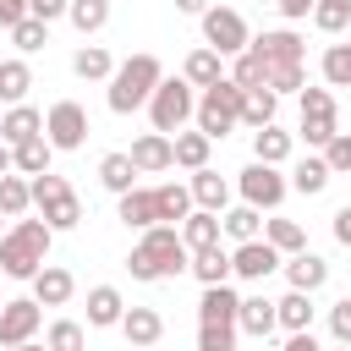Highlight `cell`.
<instances>
[{
    "instance_id": "50",
    "label": "cell",
    "mask_w": 351,
    "mask_h": 351,
    "mask_svg": "<svg viewBox=\"0 0 351 351\" xmlns=\"http://www.w3.org/2000/svg\"><path fill=\"white\" fill-rule=\"evenodd\" d=\"M302 115H335V93L329 88H302Z\"/></svg>"
},
{
    "instance_id": "19",
    "label": "cell",
    "mask_w": 351,
    "mask_h": 351,
    "mask_svg": "<svg viewBox=\"0 0 351 351\" xmlns=\"http://www.w3.org/2000/svg\"><path fill=\"white\" fill-rule=\"evenodd\" d=\"M121 225H126V230H154V225H159L154 186H132V192H121Z\"/></svg>"
},
{
    "instance_id": "40",
    "label": "cell",
    "mask_w": 351,
    "mask_h": 351,
    "mask_svg": "<svg viewBox=\"0 0 351 351\" xmlns=\"http://www.w3.org/2000/svg\"><path fill=\"white\" fill-rule=\"evenodd\" d=\"M230 82H236L241 93H252V88H269V66H263L252 49H241V55H236V66H230Z\"/></svg>"
},
{
    "instance_id": "51",
    "label": "cell",
    "mask_w": 351,
    "mask_h": 351,
    "mask_svg": "<svg viewBox=\"0 0 351 351\" xmlns=\"http://www.w3.org/2000/svg\"><path fill=\"white\" fill-rule=\"evenodd\" d=\"M66 5H71V0H27V16H38V22H55V16H66Z\"/></svg>"
},
{
    "instance_id": "14",
    "label": "cell",
    "mask_w": 351,
    "mask_h": 351,
    "mask_svg": "<svg viewBox=\"0 0 351 351\" xmlns=\"http://www.w3.org/2000/svg\"><path fill=\"white\" fill-rule=\"evenodd\" d=\"M186 192H192V208H208V214H225V203H230V181L219 176V170H192V181H186Z\"/></svg>"
},
{
    "instance_id": "34",
    "label": "cell",
    "mask_w": 351,
    "mask_h": 351,
    "mask_svg": "<svg viewBox=\"0 0 351 351\" xmlns=\"http://www.w3.org/2000/svg\"><path fill=\"white\" fill-rule=\"evenodd\" d=\"M263 241H269L280 258H291V252L307 247V230H302V219H263Z\"/></svg>"
},
{
    "instance_id": "60",
    "label": "cell",
    "mask_w": 351,
    "mask_h": 351,
    "mask_svg": "<svg viewBox=\"0 0 351 351\" xmlns=\"http://www.w3.org/2000/svg\"><path fill=\"white\" fill-rule=\"evenodd\" d=\"M340 351H351V346H340Z\"/></svg>"
},
{
    "instance_id": "59",
    "label": "cell",
    "mask_w": 351,
    "mask_h": 351,
    "mask_svg": "<svg viewBox=\"0 0 351 351\" xmlns=\"http://www.w3.org/2000/svg\"><path fill=\"white\" fill-rule=\"evenodd\" d=\"M340 5H351V0H340Z\"/></svg>"
},
{
    "instance_id": "43",
    "label": "cell",
    "mask_w": 351,
    "mask_h": 351,
    "mask_svg": "<svg viewBox=\"0 0 351 351\" xmlns=\"http://www.w3.org/2000/svg\"><path fill=\"white\" fill-rule=\"evenodd\" d=\"M11 44H16L22 55H33V49H44V44H49V22H38V16H22V22L11 27Z\"/></svg>"
},
{
    "instance_id": "8",
    "label": "cell",
    "mask_w": 351,
    "mask_h": 351,
    "mask_svg": "<svg viewBox=\"0 0 351 351\" xmlns=\"http://www.w3.org/2000/svg\"><path fill=\"white\" fill-rule=\"evenodd\" d=\"M88 110L77 104V99H60V104H49V115H44V137H49V148L55 154H71V148H82L88 143Z\"/></svg>"
},
{
    "instance_id": "3",
    "label": "cell",
    "mask_w": 351,
    "mask_h": 351,
    "mask_svg": "<svg viewBox=\"0 0 351 351\" xmlns=\"http://www.w3.org/2000/svg\"><path fill=\"white\" fill-rule=\"evenodd\" d=\"M165 82V66H159V55H132V60H121L115 66V77H110V110L115 115H132V110H148V99H154V88Z\"/></svg>"
},
{
    "instance_id": "54",
    "label": "cell",
    "mask_w": 351,
    "mask_h": 351,
    "mask_svg": "<svg viewBox=\"0 0 351 351\" xmlns=\"http://www.w3.org/2000/svg\"><path fill=\"white\" fill-rule=\"evenodd\" d=\"M335 241H340V247H351V203L335 214Z\"/></svg>"
},
{
    "instance_id": "57",
    "label": "cell",
    "mask_w": 351,
    "mask_h": 351,
    "mask_svg": "<svg viewBox=\"0 0 351 351\" xmlns=\"http://www.w3.org/2000/svg\"><path fill=\"white\" fill-rule=\"evenodd\" d=\"M0 176H11V148L0 143Z\"/></svg>"
},
{
    "instance_id": "20",
    "label": "cell",
    "mask_w": 351,
    "mask_h": 351,
    "mask_svg": "<svg viewBox=\"0 0 351 351\" xmlns=\"http://www.w3.org/2000/svg\"><path fill=\"white\" fill-rule=\"evenodd\" d=\"M181 247L186 252H203V247H219V214H208V208H192L181 225Z\"/></svg>"
},
{
    "instance_id": "18",
    "label": "cell",
    "mask_w": 351,
    "mask_h": 351,
    "mask_svg": "<svg viewBox=\"0 0 351 351\" xmlns=\"http://www.w3.org/2000/svg\"><path fill=\"white\" fill-rule=\"evenodd\" d=\"M27 137H44V115H38L33 104H11V110L0 115V143L16 148V143H27Z\"/></svg>"
},
{
    "instance_id": "39",
    "label": "cell",
    "mask_w": 351,
    "mask_h": 351,
    "mask_svg": "<svg viewBox=\"0 0 351 351\" xmlns=\"http://www.w3.org/2000/svg\"><path fill=\"white\" fill-rule=\"evenodd\" d=\"M66 16H71V27L88 38V33H99V27L110 22V0H71V5H66Z\"/></svg>"
},
{
    "instance_id": "31",
    "label": "cell",
    "mask_w": 351,
    "mask_h": 351,
    "mask_svg": "<svg viewBox=\"0 0 351 351\" xmlns=\"http://www.w3.org/2000/svg\"><path fill=\"white\" fill-rule=\"evenodd\" d=\"M170 154H176L181 170H203L208 154H214V143H208L203 132H176V137H170Z\"/></svg>"
},
{
    "instance_id": "33",
    "label": "cell",
    "mask_w": 351,
    "mask_h": 351,
    "mask_svg": "<svg viewBox=\"0 0 351 351\" xmlns=\"http://www.w3.org/2000/svg\"><path fill=\"white\" fill-rule=\"evenodd\" d=\"M154 203H159V225H181V219L192 214V192H186L181 181H165V186H154Z\"/></svg>"
},
{
    "instance_id": "56",
    "label": "cell",
    "mask_w": 351,
    "mask_h": 351,
    "mask_svg": "<svg viewBox=\"0 0 351 351\" xmlns=\"http://www.w3.org/2000/svg\"><path fill=\"white\" fill-rule=\"evenodd\" d=\"M176 11H186V16H203V11H208V0H176Z\"/></svg>"
},
{
    "instance_id": "55",
    "label": "cell",
    "mask_w": 351,
    "mask_h": 351,
    "mask_svg": "<svg viewBox=\"0 0 351 351\" xmlns=\"http://www.w3.org/2000/svg\"><path fill=\"white\" fill-rule=\"evenodd\" d=\"M285 351H324V346L313 340V329H302V335H291V340H285Z\"/></svg>"
},
{
    "instance_id": "58",
    "label": "cell",
    "mask_w": 351,
    "mask_h": 351,
    "mask_svg": "<svg viewBox=\"0 0 351 351\" xmlns=\"http://www.w3.org/2000/svg\"><path fill=\"white\" fill-rule=\"evenodd\" d=\"M5 351H49V346H38V340H27V346H5Z\"/></svg>"
},
{
    "instance_id": "13",
    "label": "cell",
    "mask_w": 351,
    "mask_h": 351,
    "mask_svg": "<svg viewBox=\"0 0 351 351\" xmlns=\"http://www.w3.org/2000/svg\"><path fill=\"white\" fill-rule=\"evenodd\" d=\"M132 170L137 176H159V170H176V154H170V137H159V132H143L137 143H132Z\"/></svg>"
},
{
    "instance_id": "4",
    "label": "cell",
    "mask_w": 351,
    "mask_h": 351,
    "mask_svg": "<svg viewBox=\"0 0 351 351\" xmlns=\"http://www.w3.org/2000/svg\"><path fill=\"white\" fill-rule=\"evenodd\" d=\"M27 192H33V208H38V219H44L55 236L82 225V197L71 192V181H66V176L44 170V176H33V181H27Z\"/></svg>"
},
{
    "instance_id": "9",
    "label": "cell",
    "mask_w": 351,
    "mask_h": 351,
    "mask_svg": "<svg viewBox=\"0 0 351 351\" xmlns=\"http://www.w3.org/2000/svg\"><path fill=\"white\" fill-rule=\"evenodd\" d=\"M236 192H241V203H247V208H258V214H263V208H280L291 186H285V176H280L274 165H258V159H252V165L241 170Z\"/></svg>"
},
{
    "instance_id": "53",
    "label": "cell",
    "mask_w": 351,
    "mask_h": 351,
    "mask_svg": "<svg viewBox=\"0 0 351 351\" xmlns=\"http://www.w3.org/2000/svg\"><path fill=\"white\" fill-rule=\"evenodd\" d=\"M274 5H280V16H285V22H302V16H313V5H318V0H274Z\"/></svg>"
},
{
    "instance_id": "21",
    "label": "cell",
    "mask_w": 351,
    "mask_h": 351,
    "mask_svg": "<svg viewBox=\"0 0 351 351\" xmlns=\"http://www.w3.org/2000/svg\"><path fill=\"white\" fill-rule=\"evenodd\" d=\"M236 307H241V296H236L230 285H203V296H197V324H236Z\"/></svg>"
},
{
    "instance_id": "12",
    "label": "cell",
    "mask_w": 351,
    "mask_h": 351,
    "mask_svg": "<svg viewBox=\"0 0 351 351\" xmlns=\"http://www.w3.org/2000/svg\"><path fill=\"white\" fill-rule=\"evenodd\" d=\"M280 263H285V258H280L263 236H258V241H241V247L230 252V274H241V280H269Z\"/></svg>"
},
{
    "instance_id": "25",
    "label": "cell",
    "mask_w": 351,
    "mask_h": 351,
    "mask_svg": "<svg viewBox=\"0 0 351 351\" xmlns=\"http://www.w3.org/2000/svg\"><path fill=\"white\" fill-rule=\"evenodd\" d=\"M49 159H55L49 137H27V143H16V148H11V170H16V176H27V181H33V176H44V170H49Z\"/></svg>"
},
{
    "instance_id": "38",
    "label": "cell",
    "mask_w": 351,
    "mask_h": 351,
    "mask_svg": "<svg viewBox=\"0 0 351 351\" xmlns=\"http://www.w3.org/2000/svg\"><path fill=\"white\" fill-rule=\"evenodd\" d=\"M99 181L121 197V192H132V186H137V170H132V159H126V154H104V159H99Z\"/></svg>"
},
{
    "instance_id": "44",
    "label": "cell",
    "mask_w": 351,
    "mask_h": 351,
    "mask_svg": "<svg viewBox=\"0 0 351 351\" xmlns=\"http://www.w3.org/2000/svg\"><path fill=\"white\" fill-rule=\"evenodd\" d=\"M340 132V115H302V143L307 148H329Z\"/></svg>"
},
{
    "instance_id": "36",
    "label": "cell",
    "mask_w": 351,
    "mask_h": 351,
    "mask_svg": "<svg viewBox=\"0 0 351 351\" xmlns=\"http://www.w3.org/2000/svg\"><path fill=\"white\" fill-rule=\"evenodd\" d=\"M203 285H225L230 280V252L225 247H203V252H192V263H186Z\"/></svg>"
},
{
    "instance_id": "24",
    "label": "cell",
    "mask_w": 351,
    "mask_h": 351,
    "mask_svg": "<svg viewBox=\"0 0 351 351\" xmlns=\"http://www.w3.org/2000/svg\"><path fill=\"white\" fill-rule=\"evenodd\" d=\"M181 77H186V82H192V88L203 93V88H214V82H225V60H219L214 49H203V44H197V49L186 55V66H181Z\"/></svg>"
},
{
    "instance_id": "29",
    "label": "cell",
    "mask_w": 351,
    "mask_h": 351,
    "mask_svg": "<svg viewBox=\"0 0 351 351\" xmlns=\"http://www.w3.org/2000/svg\"><path fill=\"white\" fill-rule=\"evenodd\" d=\"M291 192H302V197H318L324 186H329V165H324V154H307V159H296V170H291V181H285Z\"/></svg>"
},
{
    "instance_id": "26",
    "label": "cell",
    "mask_w": 351,
    "mask_h": 351,
    "mask_svg": "<svg viewBox=\"0 0 351 351\" xmlns=\"http://www.w3.org/2000/svg\"><path fill=\"white\" fill-rule=\"evenodd\" d=\"M219 236H230L236 247H241V241H258V236H263V214L247 208V203H236V208L219 214Z\"/></svg>"
},
{
    "instance_id": "6",
    "label": "cell",
    "mask_w": 351,
    "mask_h": 351,
    "mask_svg": "<svg viewBox=\"0 0 351 351\" xmlns=\"http://www.w3.org/2000/svg\"><path fill=\"white\" fill-rule=\"evenodd\" d=\"M192 110H197V88H192L186 77H165V82L154 88V99H148V121H154L159 137H176V132L192 121Z\"/></svg>"
},
{
    "instance_id": "22",
    "label": "cell",
    "mask_w": 351,
    "mask_h": 351,
    "mask_svg": "<svg viewBox=\"0 0 351 351\" xmlns=\"http://www.w3.org/2000/svg\"><path fill=\"white\" fill-rule=\"evenodd\" d=\"M313 296L307 291H285L280 302H274V324L285 329V335H302V329H313Z\"/></svg>"
},
{
    "instance_id": "16",
    "label": "cell",
    "mask_w": 351,
    "mask_h": 351,
    "mask_svg": "<svg viewBox=\"0 0 351 351\" xmlns=\"http://www.w3.org/2000/svg\"><path fill=\"white\" fill-rule=\"evenodd\" d=\"M280 269H285L291 291H307V296H313V291H318V285L329 280V263H324L318 252H307V247H302V252H291V258H285Z\"/></svg>"
},
{
    "instance_id": "42",
    "label": "cell",
    "mask_w": 351,
    "mask_h": 351,
    "mask_svg": "<svg viewBox=\"0 0 351 351\" xmlns=\"http://www.w3.org/2000/svg\"><path fill=\"white\" fill-rule=\"evenodd\" d=\"M44 346H49V351H82V346H88V335H82V324H77V318H55V324L44 329Z\"/></svg>"
},
{
    "instance_id": "49",
    "label": "cell",
    "mask_w": 351,
    "mask_h": 351,
    "mask_svg": "<svg viewBox=\"0 0 351 351\" xmlns=\"http://www.w3.org/2000/svg\"><path fill=\"white\" fill-rule=\"evenodd\" d=\"M329 335H335L340 346H351V296H340V302L329 307Z\"/></svg>"
},
{
    "instance_id": "47",
    "label": "cell",
    "mask_w": 351,
    "mask_h": 351,
    "mask_svg": "<svg viewBox=\"0 0 351 351\" xmlns=\"http://www.w3.org/2000/svg\"><path fill=\"white\" fill-rule=\"evenodd\" d=\"M302 88H307L302 66H269V93H302Z\"/></svg>"
},
{
    "instance_id": "35",
    "label": "cell",
    "mask_w": 351,
    "mask_h": 351,
    "mask_svg": "<svg viewBox=\"0 0 351 351\" xmlns=\"http://www.w3.org/2000/svg\"><path fill=\"white\" fill-rule=\"evenodd\" d=\"M27 88H33V71L27 60H0V104H27Z\"/></svg>"
},
{
    "instance_id": "28",
    "label": "cell",
    "mask_w": 351,
    "mask_h": 351,
    "mask_svg": "<svg viewBox=\"0 0 351 351\" xmlns=\"http://www.w3.org/2000/svg\"><path fill=\"white\" fill-rule=\"evenodd\" d=\"M71 71H77L82 82H110V77H115V60H110L104 44H82V49L71 55Z\"/></svg>"
},
{
    "instance_id": "46",
    "label": "cell",
    "mask_w": 351,
    "mask_h": 351,
    "mask_svg": "<svg viewBox=\"0 0 351 351\" xmlns=\"http://www.w3.org/2000/svg\"><path fill=\"white\" fill-rule=\"evenodd\" d=\"M236 324H197V351H236Z\"/></svg>"
},
{
    "instance_id": "52",
    "label": "cell",
    "mask_w": 351,
    "mask_h": 351,
    "mask_svg": "<svg viewBox=\"0 0 351 351\" xmlns=\"http://www.w3.org/2000/svg\"><path fill=\"white\" fill-rule=\"evenodd\" d=\"M22 16H27V0H0V27H5V33H11Z\"/></svg>"
},
{
    "instance_id": "37",
    "label": "cell",
    "mask_w": 351,
    "mask_h": 351,
    "mask_svg": "<svg viewBox=\"0 0 351 351\" xmlns=\"http://www.w3.org/2000/svg\"><path fill=\"white\" fill-rule=\"evenodd\" d=\"M27 208H33L27 176H16V170H11V176H0V214H5V219H22Z\"/></svg>"
},
{
    "instance_id": "41",
    "label": "cell",
    "mask_w": 351,
    "mask_h": 351,
    "mask_svg": "<svg viewBox=\"0 0 351 351\" xmlns=\"http://www.w3.org/2000/svg\"><path fill=\"white\" fill-rule=\"evenodd\" d=\"M318 66H324V82L329 88H351V38L346 44H329Z\"/></svg>"
},
{
    "instance_id": "23",
    "label": "cell",
    "mask_w": 351,
    "mask_h": 351,
    "mask_svg": "<svg viewBox=\"0 0 351 351\" xmlns=\"http://www.w3.org/2000/svg\"><path fill=\"white\" fill-rule=\"evenodd\" d=\"M236 329L269 340V335L280 329V324H274V302H269V296H241V307H236Z\"/></svg>"
},
{
    "instance_id": "10",
    "label": "cell",
    "mask_w": 351,
    "mask_h": 351,
    "mask_svg": "<svg viewBox=\"0 0 351 351\" xmlns=\"http://www.w3.org/2000/svg\"><path fill=\"white\" fill-rule=\"evenodd\" d=\"M38 324H44V307H38L33 296L0 302V351H5V346H27V340L38 335Z\"/></svg>"
},
{
    "instance_id": "2",
    "label": "cell",
    "mask_w": 351,
    "mask_h": 351,
    "mask_svg": "<svg viewBox=\"0 0 351 351\" xmlns=\"http://www.w3.org/2000/svg\"><path fill=\"white\" fill-rule=\"evenodd\" d=\"M49 241H55V230L44 225V219H16L5 236H0V274L5 280H33L44 263H49Z\"/></svg>"
},
{
    "instance_id": "5",
    "label": "cell",
    "mask_w": 351,
    "mask_h": 351,
    "mask_svg": "<svg viewBox=\"0 0 351 351\" xmlns=\"http://www.w3.org/2000/svg\"><path fill=\"white\" fill-rule=\"evenodd\" d=\"M197 132L208 137V143H219V137H230L236 126H241V88L225 77V82H214V88H203L197 93Z\"/></svg>"
},
{
    "instance_id": "30",
    "label": "cell",
    "mask_w": 351,
    "mask_h": 351,
    "mask_svg": "<svg viewBox=\"0 0 351 351\" xmlns=\"http://www.w3.org/2000/svg\"><path fill=\"white\" fill-rule=\"evenodd\" d=\"M274 110H280V93H269V88H252V93H241V126L263 132V126H274Z\"/></svg>"
},
{
    "instance_id": "11",
    "label": "cell",
    "mask_w": 351,
    "mask_h": 351,
    "mask_svg": "<svg viewBox=\"0 0 351 351\" xmlns=\"http://www.w3.org/2000/svg\"><path fill=\"white\" fill-rule=\"evenodd\" d=\"M247 49H252L263 66H302V60H307V44H302L291 27H263Z\"/></svg>"
},
{
    "instance_id": "7",
    "label": "cell",
    "mask_w": 351,
    "mask_h": 351,
    "mask_svg": "<svg viewBox=\"0 0 351 351\" xmlns=\"http://www.w3.org/2000/svg\"><path fill=\"white\" fill-rule=\"evenodd\" d=\"M247 44H252V33H247V22H241L236 5H208V11H203V49H214L219 60H225V55L236 60Z\"/></svg>"
},
{
    "instance_id": "32",
    "label": "cell",
    "mask_w": 351,
    "mask_h": 351,
    "mask_svg": "<svg viewBox=\"0 0 351 351\" xmlns=\"http://www.w3.org/2000/svg\"><path fill=\"white\" fill-rule=\"evenodd\" d=\"M252 159L280 170V165L291 159V132H280V126H263V132H252Z\"/></svg>"
},
{
    "instance_id": "15",
    "label": "cell",
    "mask_w": 351,
    "mask_h": 351,
    "mask_svg": "<svg viewBox=\"0 0 351 351\" xmlns=\"http://www.w3.org/2000/svg\"><path fill=\"white\" fill-rule=\"evenodd\" d=\"M71 291H77V280H71V269H60V263H44V269L33 274V302H38V307H66Z\"/></svg>"
},
{
    "instance_id": "48",
    "label": "cell",
    "mask_w": 351,
    "mask_h": 351,
    "mask_svg": "<svg viewBox=\"0 0 351 351\" xmlns=\"http://www.w3.org/2000/svg\"><path fill=\"white\" fill-rule=\"evenodd\" d=\"M324 165L329 176H351V132H335V143L324 148Z\"/></svg>"
},
{
    "instance_id": "1",
    "label": "cell",
    "mask_w": 351,
    "mask_h": 351,
    "mask_svg": "<svg viewBox=\"0 0 351 351\" xmlns=\"http://www.w3.org/2000/svg\"><path fill=\"white\" fill-rule=\"evenodd\" d=\"M192 263V252L181 247V230L176 225H154V230H143V241L132 247V258H126V269H132V280H176L181 269Z\"/></svg>"
},
{
    "instance_id": "45",
    "label": "cell",
    "mask_w": 351,
    "mask_h": 351,
    "mask_svg": "<svg viewBox=\"0 0 351 351\" xmlns=\"http://www.w3.org/2000/svg\"><path fill=\"white\" fill-rule=\"evenodd\" d=\"M313 27H318V33H346V27H351V5L318 0V5H313Z\"/></svg>"
},
{
    "instance_id": "27",
    "label": "cell",
    "mask_w": 351,
    "mask_h": 351,
    "mask_svg": "<svg viewBox=\"0 0 351 351\" xmlns=\"http://www.w3.org/2000/svg\"><path fill=\"white\" fill-rule=\"evenodd\" d=\"M121 313H126V302H121L115 285H93V291H88V324H93V329H115Z\"/></svg>"
},
{
    "instance_id": "17",
    "label": "cell",
    "mask_w": 351,
    "mask_h": 351,
    "mask_svg": "<svg viewBox=\"0 0 351 351\" xmlns=\"http://www.w3.org/2000/svg\"><path fill=\"white\" fill-rule=\"evenodd\" d=\"M121 335H126L132 351H148V346L165 335V318H159L154 307H126V313H121Z\"/></svg>"
}]
</instances>
